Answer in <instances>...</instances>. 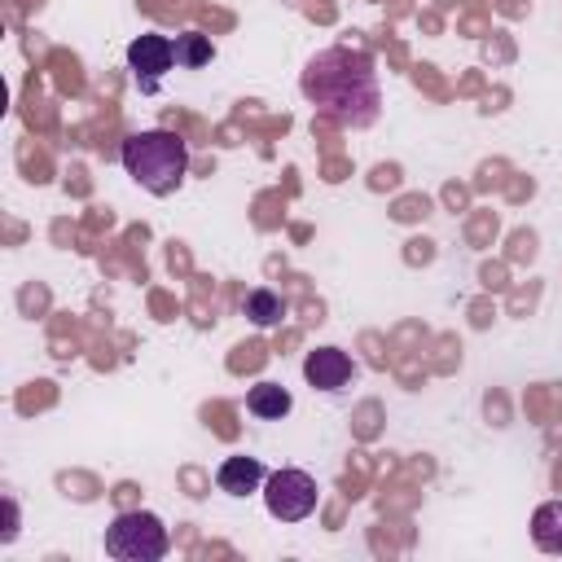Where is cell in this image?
I'll return each mask as SVG.
<instances>
[{
  "mask_svg": "<svg viewBox=\"0 0 562 562\" xmlns=\"http://www.w3.org/2000/svg\"><path fill=\"white\" fill-rule=\"evenodd\" d=\"M303 97L307 105L338 123V127H369L382 110V88H378V66L364 48H321L307 66H303Z\"/></svg>",
  "mask_w": 562,
  "mask_h": 562,
  "instance_id": "6da1fadb",
  "label": "cell"
},
{
  "mask_svg": "<svg viewBox=\"0 0 562 562\" xmlns=\"http://www.w3.org/2000/svg\"><path fill=\"white\" fill-rule=\"evenodd\" d=\"M123 158V171L149 189L154 198H167L184 184V171H189V145L167 132V127H149V132H132L119 149Z\"/></svg>",
  "mask_w": 562,
  "mask_h": 562,
  "instance_id": "7a4b0ae2",
  "label": "cell"
},
{
  "mask_svg": "<svg viewBox=\"0 0 562 562\" xmlns=\"http://www.w3.org/2000/svg\"><path fill=\"white\" fill-rule=\"evenodd\" d=\"M167 549H171L167 527L149 509H127L105 527V553L119 562H158L167 558Z\"/></svg>",
  "mask_w": 562,
  "mask_h": 562,
  "instance_id": "3957f363",
  "label": "cell"
},
{
  "mask_svg": "<svg viewBox=\"0 0 562 562\" xmlns=\"http://www.w3.org/2000/svg\"><path fill=\"white\" fill-rule=\"evenodd\" d=\"M263 505L281 522H303L316 509V479L307 470H294V465L272 470L263 479Z\"/></svg>",
  "mask_w": 562,
  "mask_h": 562,
  "instance_id": "277c9868",
  "label": "cell"
},
{
  "mask_svg": "<svg viewBox=\"0 0 562 562\" xmlns=\"http://www.w3.org/2000/svg\"><path fill=\"white\" fill-rule=\"evenodd\" d=\"M171 61H176V44L167 35H136L127 44V70L136 75L140 92H154L162 70H171Z\"/></svg>",
  "mask_w": 562,
  "mask_h": 562,
  "instance_id": "5b68a950",
  "label": "cell"
},
{
  "mask_svg": "<svg viewBox=\"0 0 562 562\" xmlns=\"http://www.w3.org/2000/svg\"><path fill=\"white\" fill-rule=\"evenodd\" d=\"M351 373H356V364H351V356L338 351V347H316V351H307V360H303V378H307L316 391H342V386L351 382Z\"/></svg>",
  "mask_w": 562,
  "mask_h": 562,
  "instance_id": "8992f818",
  "label": "cell"
},
{
  "mask_svg": "<svg viewBox=\"0 0 562 562\" xmlns=\"http://www.w3.org/2000/svg\"><path fill=\"white\" fill-rule=\"evenodd\" d=\"M263 479H268V474H263L259 457H224L220 470H215V483H220V492H228V496H250V492H259Z\"/></svg>",
  "mask_w": 562,
  "mask_h": 562,
  "instance_id": "52a82bcc",
  "label": "cell"
},
{
  "mask_svg": "<svg viewBox=\"0 0 562 562\" xmlns=\"http://www.w3.org/2000/svg\"><path fill=\"white\" fill-rule=\"evenodd\" d=\"M290 391L281 386V382H255L250 386V395H246V408L255 413V417H263V422H277V417H285L290 413Z\"/></svg>",
  "mask_w": 562,
  "mask_h": 562,
  "instance_id": "ba28073f",
  "label": "cell"
},
{
  "mask_svg": "<svg viewBox=\"0 0 562 562\" xmlns=\"http://www.w3.org/2000/svg\"><path fill=\"white\" fill-rule=\"evenodd\" d=\"M531 540L544 553H562V501H544L531 514Z\"/></svg>",
  "mask_w": 562,
  "mask_h": 562,
  "instance_id": "9c48e42d",
  "label": "cell"
},
{
  "mask_svg": "<svg viewBox=\"0 0 562 562\" xmlns=\"http://www.w3.org/2000/svg\"><path fill=\"white\" fill-rule=\"evenodd\" d=\"M241 312H246L259 329H268V325H277V321L285 316V303H281V294H272V290H250V294L241 299Z\"/></svg>",
  "mask_w": 562,
  "mask_h": 562,
  "instance_id": "30bf717a",
  "label": "cell"
},
{
  "mask_svg": "<svg viewBox=\"0 0 562 562\" xmlns=\"http://www.w3.org/2000/svg\"><path fill=\"white\" fill-rule=\"evenodd\" d=\"M171 44H176V61L189 66V70H198V66H206V61L215 57V48H211V40H206L202 31H184V35H176Z\"/></svg>",
  "mask_w": 562,
  "mask_h": 562,
  "instance_id": "8fae6325",
  "label": "cell"
}]
</instances>
